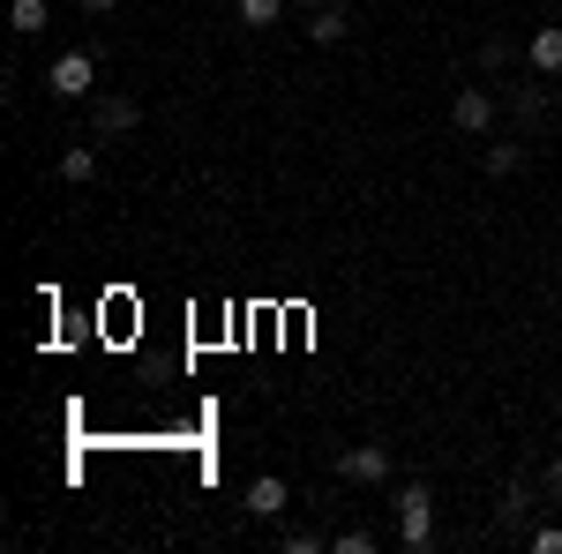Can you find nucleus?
I'll return each instance as SVG.
<instances>
[{
  "instance_id": "19",
  "label": "nucleus",
  "mask_w": 562,
  "mask_h": 554,
  "mask_svg": "<svg viewBox=\"0 0 562 554\" xmlns=\"http://www.w3.org/2000/svg\"><path fill=\"white\" fill-rule=\"evenodd\" d=\"M113 8H121V0H83V15H113Z\"/></svg>"
},
{
  "instance_id": "8",
  "label": "nucleus",
  "mask_w": 562,
  "mask_h": 554,
  "mask_svg": "<svg viewBox=\"0 0 562 554\" xmlns=\"http://www.w3.org/2000/svg\"><path fill=\"white\" fill-rule=\"evenodd\" d=\"M346 31H352V23H346V8H338V0H330V8H307V38H315V45H338Z\"/></svg>"
},
{
  "instance_id": "3",
  "label": "nucleus",
  "mask_w": 562,
  "mask_h": 554,
  "mask_svg": "<svg viewBox=\"0 0 562 554\" xmlns=\"http://www.w3.org/2000/svg\"><path fill=\"white\" fill-rule=\"evenodd\" d=\"M390 472H397V450L390 442H352V450H338V479H352V487H383Z\"/></svg>"
},
{
  "instance_id": "11",
  "label": "nucleus",
  "mask_w": 562,
  "mask_h": 554,
  "mask_svg": "<svg viewBox=\"0 0 562 554\" xmlns=\"http://www.w3.org/2000/svg\"><path fill=\"white\" fill-rule=\"evenodd\" d=\"M532 502H540V487H532V479H510V495H503V510H495V517H503V532H518Z\"/></svg>"
},
{
  "instance_id": "2",
  "label": "nucleus",
  "mask_w": 562,
  "mask_h": 554,
  "mask_svg": "<svg viewBox=\"0 0 562 554\" xmlns=\"http://www.w3.org/2000/svg\"><path fill=\"white\" fill-rule=\"evenodd\" d=\"M45 90H53V98H68V105L98 98V53H83V45H76V53H60V60L45 68Z\"/></svg>"
},
{
  "instance_id": "13",
  "label": "nucleus",
  "mask_w": 562,
  "mask_h": 554,
  "mask_svg": "<svg viewBox=\"0 0 562 554\" xmlns=\"http://www.w3.org/2000/svg\"><path fill=\"white\" fill-rule=\"evenodd\" d=\"M8 31H45V0H8Z\"/></svg>"
},
{
  "instance_id": "15",
  "label": "nucleus",
  "mask_w": 562,
  "mask_h": 554,
  "mask_svg": "<svg viewBox=\"0 0 562 554\" xmlns=\"http://www.w3.org/2000/svg\"><path fill=\"white\" fill-rule=\"evenodd\" d=\"M330 547H338V554H375V547H383V540H375V532H360V524H352V532H338V540H330Z\"/></svg>"
},
{
  "instance_id": "5",
  "label": "nucleus",
  "mask_w": 562,
  "mask_h": 554,
  "mask_svg": "<svg viewBox=\"0 0 562 554\" xmlns=\"http://www.w3.org/2000/svg\"><path fill=\"white\" fill-rule=\"evenodd\" d=\"M135 121H143V113H135V98H121V90H98V98H90V128L98 135H128Z\"/></svg>"
},
{
  "instance_id": "18",
  "label": "nucleus",
  "mask_w": 562,
  "mask_h": 554,
  "mask_svg": "<svg viewBox=\"0 0 562 554\" xmlns=\"http://www.w3.org/2000/svg\"><path fill=\"white\" fill-rule=\"evenodd\" d=\"M540 495H548V502H555V510H562V457H555V465H548V472H540Z\"/></svg>"
},
{
  "instance_id": "7",
  "label": "nucleus",
  "mask_w": 562,
  "mask_h": 554,
  "mask_svg": "<svg viewBox=\"0 0 562 554\" xmlns=\"http://www.w3.org/2000/svg\"><path fill=\"white\" fill-rule=\"evenodd\" d=\"M285 502H293V495H285V479H278V472H262V479H248V502H240V510H248V517H278Z\"/></svg>"
},
{
  "instance_id": "16",
  "label": "nucleus",
  "mask_w": 562,
  "mask_h": 554,
  "mask_svg": "<svg viewBox=\"0 0 562 554\" xmlns=\"http://www.w3.org/2000/svg\"><path fill=\"white\" fill-rule=\"evenodd\" d=\"M278 547H285V554H315V547H323V532H307V524H293V532H285Z\"/></svg>"
},
{
  "instance_id": "6",
  "label": "nucleus",
  "mask_w": 562,
  "mask_h": 554,
  "mask_svg": "<svg viewBox=\"0 0 562 554\" xmlns=\"http://www.w3.org/2000/svg\"><path fill=\"white\" fill-rule=\"evenodd\" d=\"M525 68H532V76H562V23H540V31L525 38Z\"/></svg>"
},
{
  "instance_id": "4",
  "label": "nucleus",
  "mask_w": 562,
  "mask_h": 554,
  "mask_svg": "<svg viewBox=\"0 0 562 554\" xmlns=\"http://www.w3.org/2000/svg\"><path fill=\"white\" fill-rule=\"evenodd\" d=\"M450 128H458V135H487V128H495V90L465 83L458 98H450Z\"/></svg>"
},
{
  "instance_id": "14",
  "label": "nucleus",
  "mask_w": 562,
  "mask_h": 554,
  "mask_svg": "<svg viewBox=\"0 0 562 554\" xmlns=\"http://www.w3.org/2000/svg\"><path fill=\"white\" fill-rule=\"evenodd\" d=\"M518 166H525V150H518V143H487V172H495V180H510Z\"/></svg>"
},
{
  "instance_id": "10",
  "label": "nucleus",
  "mask_w": 562,
  "mask_h": 554,
  "mask_svg": "<svg viewBox=\"0 0 562 554\" xmlns=\"http://www.w3.org/2000/svg\"><path fill=\"white\" fill-rule=\"evenodd\" d=\"M60 180H68V188L98 180V150H90V143H68V150H60Z\"/></svg>"
},
{
  "instance_id": "17",
  "label": "nucleus",
  "mask_w": 562,
  "mask_h": 554,
  "mask_svg": "<svg viewBox=\"0 0 562 554\" xmlns=\"http://www.w3.org/2000/svg\"><path fill=\"white\" fill-rule=\"evenodd\" d=\"M525 547H532V554H562V524H540V532H525Z\"/></svg>"
},
{
  "instance_id": "1",
  "label": "nucleus",
  "mask_w": 562,
  "mask_h": 554,
  "mask_svg": "<svg viewBox=\"0 0 562 554\" xmlns=\"http://www.w3.org/2000/svg\"><path fill=\"white\" fill-rule=\"evenodd\" d=\"M390 540L405 554H428L435 547V495L420 479H405V487H390Z\"/></svg>"
},
{
  "instance_id": "9",
  "label": "nucleus",
  "mask_w": 562,
  "mask_h": 554,
  "mask_svg": "<svg viewBox=\"0 0 562 554\" xmlns=\"http://www.w3.org/2000/svg\"><path fill=\"white\" fill-rule=\"evenodd\" d=\"M510 113H518V128L548 121V90H540V83H510Z\"/></svg>"
},
{
  "instance_id": "12",
  "label": "nucleus",
  "mask_w": 562,
  "mask_h": 554,
  "mask_svg": "<svg viewBox=\"0 0 562 554\" xmlns=\"http://www.w3.org/2000/svg\"><path fill=\"white\" fill-rule=\"evenodd\" d=\"M233 15H240V31H270L285 15V0H233Z\"/></svg>"
},
{
  "instance_id": "20",
  "label": "nucleus",
  "mask_w": 562,
  "mask_h": 554,
  "mask_svg": "<svg viewBox=\"0 0 562 554\" xmlns=\"http://www.w3.org/2000/svg\"><path fill=\"white\" fill-rule=\"evenodd\" d=\"M301 8H330V0H301Z\"/></svg>"
}]
</instances>
